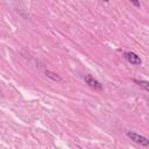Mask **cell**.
<instances>
[{"mask_svg":"<svg viewBox=\"0 0 149 149\" xmlns=\"http://www.w3.org/2000/svg\"><path fill=\"white\" fill-rule=\"evenodd\" d=\"M126 135H127L132 141H134L135 143H139V144H141V146H143V147H148V144H149V140H148L146 136L140 135V134H137V133H135V132H126Z\"/></svg>","mask_w":149,"mask_h":149,"instance_id":"1","label":"cell"},{"mask_svg":"<svg viewBox=\"0 0 149 149\" xmlns=\"http://www.w3.org/2000/svg\"><path fill=\"white\" fill-rule=\"evenodd\" d=\"M84 80H85V83H86L90 87H92L93 90H97V91H101V90H102V85H101L95 78H93L91 74H86V76L84 77Z\"/></svg>","mask_w":149,"mask_h":149,"instance_id":"2","label":"cell"},{"mask_svg":"<svg viewBox=\"0 0 149 149\" xmlns=\"http://www.w3.org/2000/svg\"><path fill=\"white\" fill-rule=\"evenodd\" d=\"M125 58L133 65H141L142 61L140 58V56H137L135 52H132V51H127L125 52Z\"/></svg>","mask_w":149,"mask_h":149,"instance_id":"3","label":"cell"},{"mask_svg":"<svg viewBox=\"0 0 149 149\" xmlns=\"http://www.w3.org/2000/svg\"><path fill=\"white\" fill-rule=\"evenodd\" d=\"M45 76L47 77H49L50 79H52L54 81H62V78L57 74V73H55V72H51V71H49V70H45Z\"/></svg>","mask_w":149,"mask_h":149,"instance_id":"4","label":"cell"},{"mask_svg":"<svg viewBox=\"0 0 149 149\" xmlns=\"http://www.w3.org/2000/svg\"><path fill=\"white\" fill-rule=\"evenodd\" d=\"M133 81L140 86H142L146 91H149V83L147 80H137V79H133Z\"/></svg>","mask_w":149,"mask_h":149,"instance_id":"5","label":"cell"},{"mask_svg":"<svg viewBox=\"0 0 149 149\" xmlns=\"http://www.w3.org/2000/svg\"><path fill=\"white\" fill-rule=\"evenodd\" d=\"M133 5H135V6H140V2H133Z\"/></svg>","mask_w":149,"mask_h":149,"instance_id":"6","label":"cell"}]
</instances>
